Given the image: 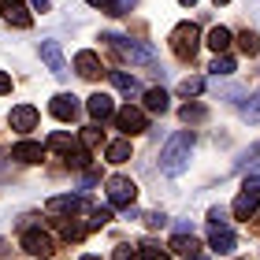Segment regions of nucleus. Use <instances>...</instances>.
Here are the masks:
<instances>
[{"label":"nucleus","mask_w":260,"mask_h":260,"mask_svg":"<svg viewBox=\"0 0 260 260\" xmlns=\"http://www.w3.org/2000/svg\"><path fill=\"white\" fill-rule=\"evenodd\" d=\"M193 130H175V134L164 141L160 149V171L168 179H179V175L190 168V152H193Z\"/></svg>","instance_id":"obj_1"},{"label":"nucleus","mask_w":260,"mask_h":260,"mask_svg":"<svg viewBox=\"0 0 260 260\" xmlns=\"http://www.w3.org/2000/svg\"><path fill=\"white\" fill-rule=\"evenodd\" d=\"M168 41H171V52L179 56V60L190 63L197 56V49H201V26H197V22H179V26L171 30Z\"/></svg>","instance_id":"obj_2"},{"label":"nucleus","mask_w":260,"mask_h":260,"mask_svg":"<svg viewBox=\"0 0 260 260\" xmlns=\"http://www.w3.org/2000/svg\"><path fill=\"white\" fill-rule=\"evenodd\" d=\"M101 41H108L119 56H126L130 63H141V67H152L156 63V52L149 49V45H141V41H130V38H119V34H104Z\"/></svg>","instance_id":"obj_3"},{"label":"nucleus","mask_w":260,"mask_h":260,"mask_svg":"<svg viewBox=\"0 0 260 260\" xmlns=\"http://www.w3.org/2000/svg\"><path fill=\"white\" fill-rule=\"evenodd\" d=\"M104 186H108L112 208H134V201H138V186H134V179H126V175H112Z\"/></svg>","instance_id":"obj_4"},{"label":"nucleus","mask_w":260,"mask_h":260,"mask_svg":"<svg viewBox=\"0 0 260 260\" xmlns=\"http://www.w3.org/2000/svg\"><path fill=\"white\" fill-rule=\"evenodd\" d=\"M115 126H119L126 138L145 134V130H149V115L141 112V108H134V104H126V108H119V112H115Z\"/></svg>","instance_id":"obj_5"},{"label":"nucleus","mask_w":260,"mask_h":260,"mask_svg":"<svg viewBox=\"0 0 260 260\" xmlns=\"http://www.w3.org/2000/svg\"><path fill=\"white\" fill-rule=\"evenodd\" d=\"M49 112H52L60 123H75L78 115H82V104H78L75 93H56V97L49 101Z\"/></svg>","instance_id":"obj_6"},{"label":"nucleus","mask_w":260,"mask_h":260,"mask_svg":"<svg viewBox=\"0 0 260 260\" xmlns=\"http://www.w3.org/2000/svg\"><path fill=\"white\" fill-rule=\"evenodd\" d=\"M89 205L86 201H82L78 193H60V197H49V205H45V212H49V216H78V212H86Z\"/></svg>","instance_id":"obj_7"},{"label":"nucleus","mask_w":260,"mask_h":260,"mask_svg":"<svg viewBox=\"0 0 260 260\" xmlns=\"http://www.w3.org/2000/svg\"><path fill=\"white\" fill-rule=\"evenodd\" d=\"M22 249L30 256H52V234H45L41 227H26L22 231Z\"/></svg>","instance_id":"obj_8"},{"label":"nucleus","mask_w":260,"mask_h":260,"mask_svg":"<svg viewBox=\"0 0 260 260\" xmlns=\"http://www.w3.org/2000/svg\"><path fill=\"white\" fill-rule=\"evenodd\" d=\"M0 11H4V19H8L15 30H30V26H34V15H30L34 8H26L22 0H0Z\"/></svg>","instance_id":"obj_9"},{"label":"nucleus","mask_w":260,"mask_h":260,"mask_svg":"<svg viewBox=\"0 0 260 260\" xmlns=\"http://www.w3.org/2000/svg\"><path fill=\"white\" fill-rule=\"evenodd\" d=\"M38 52H41L45 67H49L56 78H67V60H63V49H60V41H41V45H38Z\"/></svg>","instance_id":"obj_10"},{"label":"nucleus","mask_w":260,"mask_h":260,"mask_svg":"<svg viewBox=\"0 0 260 260\" xmlns=\"http://www.w3.org/2000/svg\"><path fill=\"white\" fill-rule=\"evenodd\" d=\"M49 145H41V141H15L8 152V160H19V164H41Z\"/></svg>","instance_id":"obj_11"},{"label":"nucleus","mask_w":260,"mask_h":260,"mask_svg":"<svg viewBox=\"0 0 260 260\" xmlns=\"http://www.w3.org/2000/svg\"><path fill=\"white\" fill-rule=\"evenodd\" d=\"M234 245H238V238H234V231L227 227V223H212V231H208V249H216V253H234Z\"/></svg>","instance_id":"obj_12"},{"label":"nucleus","mask_w":260,"mask_h":260,"mask_svg":"<svg viewBox=\"0 0 260 260\" xmlns=\"http://www.w3.org/2000/svg\"><path fill=\"white\" fill-rule=\"evenodd\" d=\"M86 112H89L97 123H104V119H115V104H112V97H108V93H93V97L86 101Z\"/></svg>","instance_id":"obj_13"},{"label":"nucleus","mask_w":260,"mask_h":260,"mask_svg":"<svg viewBox=\"0 0 260 260\" xmlns=\"http://www.w3.org/2000/svg\"><path fill=\"white\" fill-rule=\"evenodd\" d=\"M38 126V108L34 104H19V108H11V130H19V134H26V130Z\"/></svg>","instance_id":"obj_14"},{"label":"nucleus","mask_w":260,"mask_h":260,"mask_svg":"<svg viewBox=\"0 0 260 260\" xmlns=\"http://www.w3.org/2000/svg\"><path fill=\"white\" fill-rule=\"evenodd\" d=\"M75 71H78L82 78H97L101 71H104V67H101V56L89 52V49H82V52L75 56Z\"/></svg>","instance_id":"obj_15"},{"label":"nucleus","mask_w":260,"mask_h":260,"mask_svg":"<svg viewBox=\"0 0 260 260\" xmlns=\"http://www.w3.org/2000/svg\"><path fill=\"white\" fill-rule=\"evenodd\" d=\"M171 253H182V256H197L201 253V242L193 238V231H175V238L168 245Z\"/></svg>","instance_id":"obj_16"},{"label":"nucleus","mask_w":260,"mask_h":260,"mask_svg":"<svg viewBox=\"0 0 260 260\" xmlns=\"http://www.w3.org/2000/svg\"><path fill=\"white\" fill-rule=\"evenodd\" d=\"M256 208H260V193H245V190L234 197V205H231V212H234L238 219H253Z\"/></svg>","instance_id":"obj_17"},{"label":"nucleus","mask_w":260,"mask_h":260,"mask_svg":"<svg viewBox=\"0 0 260 260\" xmlns=\"http://www.w3.org/2000/svg\"><path fill=\"white\" fill-rule=\"evenodd\" d=\"M108 78H112V86L119 93H126V97H138L141 93V82L134 75H126V71H108Z\"/></svg>","instance_id":"obj_18"},{"label":"nucleus","mask_w":260,"mask_h":260,"mask_svg":"<svg viewBox=\"0 0 260 260\" xmlns=\"http://www.w3.org/2000/svg\"><path fill=\"white\" fill-rule=\"evenodd\" d=\"M231 41H234V34H231L227 26H212V30H208V41H205V45H208L212 52H227V49H231Z\"/></svg>","instance_id":"obj_19"},{"label":"nucleus","mask_w":260,"mask_h":260,"mask_svg":"<svg viewBox=\"0 0 260 260\" xmlns=\"http://www.w3.org/2000/svg\"><path fill=\"white\" fill-rule=\"evenodd\" d=\"M141 101H145V112H168V93H164L160 86H152V89H145L141 93Z\"/></svg>","instance_id":"obj_20"},{"label":"nucleus","mask_w":260,"mask_h":260,"mask_svg":"<svg viewBox=\"0 0 260 260\" xmlns=\"http://www.w3.org/2000/svg\"><path fill=\"white\" fill-rule=\"evenodd\" d=\"M104 156H108V164H126V160H130V138L112 141V145L104 149Z\"/></svg>","instance_id":"obj_21"},{"label":"nucleus","mask_w":260,"mask_h":260,"mask_svg":"<svg viewBox=\"0 0 260 260\" xmlns=\"http://www.w3.org/2000/svg\"><path fill=\"white\" fill-rule=\"evenodd\" d=\"M49 149L63 152V156L71 160V156L78 152V141H75V138H67V134H52V138H49ZM82 149H86V145H82Z\"/></svg>","instance_id":"obj_22"},{"label":"nucleus","mask_w":260,"mask_h":260,"mask_svg":"<svg viewBox=\"0 0 260 260\" xmlns=\"http://www.w3.org/2000/svg\"><path fill=\"white\" fill-rule=\"evenodd\" d=\"M234 41H238V49H242L245 56H260V34H256V30H242Z\"/></svg>","instance_id":"obj_23"},{"label":"nucleus","mask_w":260,"mask_h":260,"mask_svg":"<svg viewBox=\"0 0 260 260\" xmlns=\"http://www.w3.org/2000/svg\"><path fill=\"white\" fill-rule=\"evenodd\" d=\"M212 75L216 78H227V75H234V56H227V52H216V60H212Z\"/></svg>","instance_id":"obj_24"},{"label":"nucleus","mask_w":260,"mask_h":260,"mask_svg":"<svg viewBox=\"0 0 260 260\" xmlns=\"http://www.w3.org/2000/svg\"><path fill=\"white\" fill-rule=\"evenodd\" d=\"M249 168H260V141H256V145H249V149L242 152V160L234 164V171H249Z\"/></svg>","instance_id":"obj_25"},{"label":"nucleus","mask_w":260,"mask_h":260,"mask_svg":"<svg viewBox=\"0 0 260 260\" xmlns=\"http://www.w3.org/2000/svg\"><path fill=\"white\" fill-rule=\"evenodd\" d=\"M242 119H245V123H260V93H249V97H245Z\"/></svg>","instance_id":"obj_26"},{"label":"nucleus","mask_w":260,"mask_h":260,"mask_svg":"<svg viewBox=\"0 0 260 260\" xmlns=\"http://www.w3.org/2000/svg\"><path fill=\"white\" fill-rule=\"evenodd\" d=\"M179 115H182V123H201V119H208V108L205 104H182Z\"/></svg>","instance_id":"obj_27"},{"label":"nucleus","mask_w":260,"mask_h":260,"mask_svg":"<svg viewBox=\"0 0 260 260\" xmlns=\"http://www.w3.org/2000/svg\"><path fill=\"white\" fill-rule=\"evenodd\" d=\"M201 89H205V78H201V75H190V78L179 82V93H182V97H197Z\"/></svg>","instance_id":"obj_28"},{"label":"nucleus","mask_w":260,"mask_h":260,"mask_svg":"<svg viewBox=\"0 0 260 260\" xmlns=\"http://www.w3.org/2000/svg\"><path fill=\"white\" fill-rule=\"evenodd\" d=\"M138 253H141V260H171L168 249H160L156 242H141V245H138Z\"/></svg>","instance_id":"obj_29"},{"label":"nucleus","mask_w":260,"mask_h":260,"mask_svg":"<svg viewBox=\"0 0 260 260\" xmlns=\"http://www.w3.org/2000/svg\"><path fill=\"white\" fill-rule=\"evenodd\" d=\"M112 219V208H89V231H101Z\"/></svg>","instance_id":"obj_30"},{"label":"nucleus","mask_w":260,"mask_h":260,"mask_svg":"<svg viewBox=\"0 0 260 260\" xmlns=\"http://www.w3.org/2000/svg\"><path fill=\"white\" fill-rule=\"evenodd\" d=\"M101 141H104V134H101L97 126H86V130H82V145H86V149H97Z\"/></svg>","instance_id":"obj_31"},{"label":"nucleus","mask_w":260,"mask_h":260,"mask_svg":"<svg viewBox=\"0 0 260 260\" xmlns=\"http://www.w3.org/2000/svg\"><path fill=\"white\" fill-rule=\"evenodd\" d=\"M112 260H141V253H138V245H115Z\"/></svg>","instance_id":"obj_32"},{"label":"nucleus","mask_w":260,"mask_h":260,"mask_svg":"<svg viewBox=\"0 0 260 260\" xmlns=\"http://www.w3.org/2000/svg\"><path fill=\"white\" fill-rule=\"evenodd\" d=\"M134 4H138V0H112V4H108V15H126Z\"/></svg>","instance_id":"obj_33"},{"label":"nucleus","mask_w":260,"mask_h":260,"mask_svg":"<svg viewBox=\"0 0 260 260\" xmlns=\"http://www.w3.org/2000/svg\"><path fill=\"white\" fill-rule=\"evenodd\" d=\"M245 193H260V175H245Z\"/></svg>","instance_id":"obj_34"},{"label":"nucleus","mask_w":260,"mask_h":260,"mask_svg":"<svg viewBox=\"0 0 260 260\" xmlns=\"http://www.w3.org/2000/svg\"><path fill=\"white\" fill-rule=\"evenodd\" d=\"M145 223H149V227H164V223H168V216H164V212H149Z\"/></svg>","instance_id":"obj_35"},{"label":"nucleus","mask_w":260,"mask_h":260,"mask_svg":"<svg viewBox=\"0 0 260 260\" xmlns=\"http://www.w3.org/2000/svg\"><path fill=\"white\" fill-rule=\"evenodd\" d=\"M26 4H30L34 11H41V15H45V11H49V8H52V4H49V0H26Z\"/></svg>","instance_id":"obj_36"},{"label":"nucleus","mask_w":260,"mask_h":260,"mask_svg":"<svg viewBox=\"0 0 260 260\" xmlns=\"http://www.w3.org/2000/svg\"><path fill=\"white\" fill-rule=\"evenodd\" d=\"M0 93H11V75L8 71H0Z\"/></svg>","instance_id":"obj_37"},{"label":"nucleus","mask_w":260,"mask_h":260,"mask_svg":"<svg viewBox=\"0 0 260 260\" xmlns=\"http://www.w3.org/2000/svg\"><path fill=\"white\" fill-rule=\"evenodd\" d=\"M93 182H97V171H86V175H82V190H89Z\"/></svg>","instance_id":"obj_38"},{"label":"nucleus","mask_w":260,"mask_h":260,"mask_svg":"<svg viewBox=\"0 0 260 260\" xmlns=\"http://www.w3.org/2000/svg\"><path fill=\"white\" fill-rule=\"evenodd\" d=\"M208 219H212V223H227V216H223V208H212V212H208Z\"/></svg>","instance_id":"obj_39"},{"label":"nucleus","mask_w":260,"mask_h":260,"mask_svg":"<svg viewBox=\"0 0 260 260\" xmlns=\"http://www.w3.org/2000/svg\"><path fill=\"white\" fill-rule=\"evenodd\" d=\"M86 4H93V8H101V11H108V4H112V0H86Z\"/></svg>","instance_id":"obj_40"},{"label":"nucleus","mask_w":260,"mask_h":260,"mask_svg":"<svg viewBox=\"0 0 260 260\" xmlns=\"http://www.w3.org/2000/svg\"><path fill=\"white\" fill-rule=\"evenodd\" d=\"M179 4H182V8H193V4H197V0H179Z\"/></svg>","instance_id":"obj_41"},{"label":"nucleus","mask_w":260,"mask_h":260,"mask_svg":"<svg viewBox=\"0 0 260 260\" xmlns=\"http://www.w3.org/2000/svg\"><path fill=\"white\" fill-rule=\"evenodd\" d=\"M186 260H208V256H201V253H197V256H186Z\"/></svg>","instance_id":"obj_42"},{"label":"nucleus","mask_w":260,"mask_h":260,"mask_svg":"<svg viewBox=\"0 0 260 260\" xmlns=\"http://www.w3.org/2000/svg\"><path fill=\"white\" fill-rule=\"evenodd\" d=\"M0 256H4V238H0Z\"/></svg>","instance_id":"obj_43"},{"label":"nucleus","mask_w":260,"mask_h":260,"mask_svg":"<svg viewBox=\"0 0 260 260\" xmlns=\"http://www.w3.org/2000/svg\"><path fill=\"white\" fill-rule=\"evenodd\" d=\"M219 4H231V0H216V8H219Z\"/></svg>","instance_id":"obj_44"},{"label":"nucleus","mask_w":260,"mask_h":260,"mask_svg":"<svg viewBox=\"0 0 260 260\" xmlns=\"http://www.w3.org/2000/svg\"><path fill=\"white\" fill-rule=\"evenodd\" d=\"M82 260H97V256H82Z\"/></svg>","instance_id":"obj_45"},{"label":"nucleus","mask_w":260,"mask_h":260,"mask_svg":"<svg viewBox=\"0 0 260 260\" xmlns=\"http://www.w3.org/2000/svg\"><path fill=\"white\" fill-rule=\"evenodd\" d=\"M38 260H49V256H38Z\"/></svg>","instance_id":"obj_46"}]
</instances>
